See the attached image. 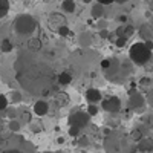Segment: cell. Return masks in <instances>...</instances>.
I'll return each instance as SVG.
<instances>
[{
    "label": "cell",
    "mask_w": 153,
    "mask_h": 153,
    "mask_svg": "<svg viewBox=\"0 0 153 153\" xmlns=\"http://www.w3.org/2000/svg\"><path fill=\"white\" fill-rule=\"evenodd\" d=\"M129 57H130V60L135 63V65L143 66V65H146L147 61H150L152 51L146 46V43L138 42V43H133L132 45V48L129 51Z\"/></svg>",
    "instance_id": "6da1fadb"
},
{
    "label": "cell",
    "mask_w": 153,
    "mask_h": 153,
    "mask_svg": "<svg viewBox=\"0 0 153 153\" xmlns=\"http://www.w3.org/2000/svg\"><path fill=\"white\" fill-rule=\"evenodd\" d=\"M89 120H91V115L87 112H81V110H76L74 112L71 117H69V124L72 127H78V129H83L89 124Z\"/></svg>",
    "instance_id": "7a4b0ae2"
},
{
    "label": "cell",
    "mask_w": 153,
    "mask_h": 153,
    "mask_svg": "<svg viewBox=\"0 0 153 153\" xmlns=\"http://www.w3.org/2000/svg\"><path fill=\"white\" fill-rule=\"evenodd\" d=\"M16 25H23V28L19 31L20 34H29V32H32L34 28H35L34 19H32L31 16H20V17H17Z\"/></svg>",
    "instance_id": "3957f363"
},
{
    "label": "cell",
    "mask_w": 153,
    "mask_h": 153,
    "mask_svg": "<svg viewBox=\"0 0 153 153\" xmlns=\"http://www.w3.org/2000/svg\"><path fill=\"white\" fill-rule=\"evenodd\" d=\"M103 109H104L106 112H110V113L120 112V109H121V101H120V98L110 97L109 100H106L104 103H103Z\"/></svg>",
    "instance_id": "277c9868"
},
{
    "label": "cell",
    "mask_w": 153,
    "mask_h": 153,
    "mask_svg": "<svg viewBox=\"0 0 153 153\" xmlns=\"http://www.w3.org/2000/svg\"><path fill=\"white\" fill-rule=\"evenodd\" d=\"M86 100L92 104L98 103V101L101 100V92L98 91V89H87L86 91Z\"/></svg>",
    "instance_id": "5b68a950"
},
{
    "label": "cell",
    "mask_w": 153,
    "mask_h": 153,
    "mask_svg": "<svg viewBox=\"0 0 153 153\" xmlns=\"http://www.w3.org/2000/svg\"><path fill=\"white\" fill-rule=\"evenodd\" d=\"M49 110V106L45 103V101H37V103L34 104V112L38 115V117H45V115L48 113Z\"/></svg>",
    "instance_id": "8992f818"
},
{
    "label": "cell",
    "mask_w": 153,
    "mask_h": 153,
    "mask_svg": "<svg viewBox=\"0 0 153 153\" xmlns=\"http://www.w3.org/2000/svg\"><path fill=\"white\" fill-rule=\"evenodd\" d=\"M138 149L141 150V152H152L153 150V139H150V138L141 139V141H139Z\"/></svg>",
    "instance_id": "52a82bcc"
},
{
    "label": "cell",
    "mask_w": 153,
    "mask_h": 153,
    "mask_svg": "<svg viewBox=\"0 0 153 153\" xmlns=\"http://www.w3.org/2000/svg\"><path fill=\"white\" fill-rule=\"evenodd\" d=\"M71 81H72V75L69 72H61L58 75V83L61 86H68V84H71Z\"/></svg>",
    "instance_id": "ba28073f"
},
{
    "label": "cell",
    "mask_w": 153,
    "mask_h": 153,
    "mask_svg": "<svg viewBox=\"0 0 153 153\" xmlns=\"http://www.w3.org/2000/svg\"><path fill=\"white\" fill-rule=\"evenodd\" d=\"M61 8H63V11L65 12H74L75 11V2L74 0H63L61 2Z\"/></svg>",
    "instance_id": "9c48e42d"
},
{
    "label": "cell",
    "mask_w": 153,
    "mask_h": 153,
    "mask_svg": "<svg viewBox=\"0 0 153 153\" xmlns=\"http://www.w3.org/2000/svg\"><path fill=\"white\" fill-rule=\"evenodd\" d=\"M103 6H104V5H101V3H97V5L92 6V17H94V19H98V17L103 16V12H104Z\"/></svg>",
    "instance_id": "30bf717a"
},
{
    "label": "cell",
    "mask_w": 153,
    "mask_h": 153,
    "mask_svg": "<svg viewBox=\"0 0 153 153\" xmlns=\"http://www.w3.org/2000/svg\"><path fill=\"white\" fill-rule=\"evenodd\" d=\"M9 11V0H0V19H3Z\"/></svg>",
    "instance_id": "8fae6325"
},
{
    "label": "cell",
    "mask_w": 153,
    "mask_h": 153,
    "mask_svg": "<svg viewBox=\"0 0 153 153\" xmlns=\"http://www.w3.org/2000/svg\"><path fill=\"white\" fill-rule=\"evenodd\" d=\"M141 37L144 38V40H152V26H149V25H144V26L141 28Z\"/></svg>",
    "instance_id": "7c38bea8"
},
{
    "label": "cell",
    "mask_w": 153,
    "mask_h": 153,
    "mask_svg": "<svg viewBox=\"0 0 153 153\" xmlns=\"http://www.w3.org/2000/svg\"><path fill=\"white\" fill-rule=\"evenodd\" d=\"M40 48H42V42H40V40L34 38V40L29 42V49H31V51H38Z\"/></svg>",
    "instance_id": "4fadbf2b"
},
{
    "label": "cell",
    "mask_w": 153,
    "mask_h": 153,
    "mask_svg": "<svg viewBox=\"0 0 153 153\" xmlns=\"http://www.w3.org/2000/svg\"><path fill=\"white\" fill-rule=\"evenodd\" d=\"M57 32H58V34H60L61 37H69V35L72 34V32L69 31V28L66 26V25H65V26H61V28H60V29H58Z\"/></svg>",
    "instance_id": "5bb4252c"
},
{
    "label": "cell",
    "mask_w": 153,
    "mask_h": 153,
    "mask_svg": "<svg viewBox=\"0 0 153 153\" xmlns=\"http://www.w3.org/2000/svg\"><path fill=\"white\" fill-rule=\"evenodd\" d=\"M2 51L3 52H9V51H12V45L9 40H3L2 42Z\"/></svg>",
    "instance_id": "9a60e30c"
},
{
    "label": "cell",
    "mask_w": 153,
    "mask_h": 153,
    "mask_svg": "<svg viewBox=\"0 0 153 153\" xmlns=\"http://www.w3.org/2000/svg\"><path fill=\"white\" fill-rule=\"evenodd\" d=\"M8 107V98L5 95H0V110H5Z\"/></svg>",
    "instance_id": "2e32d148"
},
{
    "label": "cell",
    "mask_w": 153,
    "mask_h": 153,
    "mask_svg": "<svg viewBox=\"0 0 153 153\" xmlns=\"http://www.w3.org/2000/svg\"><path fill=\"white\" fill-rule=\"evenodd\" d=\"M110 66H112V60L110 58H106V60L101 61V68L103 69H110Z\"/></svg>",
    "instance_id": "e0dca14e"
},
{
    "label": "cell",
    "mask_w": 153,
    "mask_h": 153,
    "mask_svg": "<svg viewBox=\"0 0 153 153\" xmlns=\"http://www.w3.org/2000/svg\"><path fill=\"white\" fill-rule=\"evenodd\" d=\"M87 113L91 115V117H92V115H97V113H98V109H97V106L91 104V106L87 107Z\"/></svg>",
    "instance_id": "ac0fdd59"
},
{
    "label": "cell",
    "mask_w": 153,
    "mask_h": 153,
    "mask_svg": "<svg viewBox=\"0 0 153 153\" xmlns=\"http://www.w3.org/2000/svg\"><path fill=\"white\" fill-rule=\"evenodd\" d=\"M69 135H71V136H78V135H80V129H78V127H72V126H71Z\"/></svg>",
    "instance_id": "d6986e66"
},
{
    "label": "cell",
    "mask_w": 153,
    "mask_h": 153,
    "mask_svg": "<svg viewBox=\"0 0 153 153\" xmlns=\"http://www.w3.org/2000/svg\"><path fill=\"white\" fill-rule=\"evenodd\" d=\"M132 34H133V28H132V26H126L124 37H126V38H129V37H132Z\"/></svg>",
    "instance_id": "ffe728a7"
},
{
    "label": "cell",
    "mask_w": 153,
    "mask_h": 153,
    "mask_svg": "<svg viewBox=\"0 0 153 153\" xmlns=\"http://www.w3.org/2000/svg\"><path fill=\"white\" fill-rule=\"evenodd\" d=\"M126 42H127V38H126V37H118V40H117V46H118V48H123V46L126 45Z\"/></svg>",
    "instance_id": "44dd1931"
},
{
    "label": "cell",
    "mask_w": 153,
    "mask_h": 153,
    "mask_svg": "<svg viewBox=\"0 0 153 153\" xmlns=\"http://www.w3.org/2000/svg\"><path fill=\"white\" fill-rule=\"evenodd\" d=\"M124 31H126V28H124V26H120V28L117 29V35H118V37H124Z\"/></svg>",
    "instance_id": "7402d4cb"
},
{
    "label": "cell",
    "mask_w": 153,
    "mask_h": 153,
    "mask_svg": "<svg viewBox=\"0 0 153 153\" xmlns=\"http://www.w3.org/2000/svg\"><path fill=\"white\" fill-rule=\"evenodd\" d=\"M113 2H117V0H98V3L101 5H112Z\"/></svg>",
    "instance_id": "603a6c76"
},
{
    "label": "cell",
    "mask_w": 153,
    "mask_h": 153,
    "mask_svg": "<svg viewBox=\"0 0 153 153\" xmlns=\"http://www.w3.org/2000/svg\"><path fill=\"white\" fill-rule=\"evenodd\" d=\"M9 127H11L12 130H19V124H17L16 121H14V123H11V124H9Z\"/></svg>",
    "instance_id": "cb8c5ba5"
},
{
    "label": "cell",
    "mask_w": 153,
    "mask_h": 153,
    "mask_svg": "<svg viewBox=\"0 0 153 153\" xmlns=\"http://www.w3.org/2000/svg\"><path fill=\"white\" fill-rule=\"evenodd\" d=\"M144 43H146V46H147L150 51H153V42H152V40H147V42H144Z\"/></svg>",
    "instance_id": "d4e9b609"
},
{
    "label": "cell",
    "mask_w": 153,
    "mask_h": 153,
    "mask_svg": "<svg viewBox=\"0 0 153 153\" xmlns=\"http://www.w3.org/2000/svg\"><path fill=\"white\" fill-rule=\"evenodd\" d=\"M139 136H141V135H139L138 130H135V132L132 133V138H133V139H139Z\"/></svg>",
    "instance_id": "484cf974"
},
{
    "label": "cell",
    "mask_w": 153,
    "mask_h": 153,
    "mask_svg": "<svg viewBox=\"0 0 153 153\" xmlns=\"http://www.w3.org/2000/svg\"><path fill=\"white\" fill-rule=\"evenodd\" d=\"M118 22H121V23L124 25V23L127 22V17H126V16H120V17H118Z\"/></svg>",
    "instance_id": "4316f807"
},
{
    "label": "cell",
    "mask_w": 153,
    "mask_h": 153,
    "mask_svg": "<svg viewBox=\"0 0 153 153\" xmlns=\"http://www.w3.org/2000/svg\"><path fill=\"white\" fill-rule=\"evenodd\" d=\"M3 153H22L20 150H16V149H12V150H6V152H3Z\"/></svg>",
    "instance_id": "83f0119b"
},
{
    "label": "cell",
    "mask_w": 153,
    "mask_h": 153,
    "mask_svg": "<svg viewBox=\"0 0 153 153\" xmlns=\"http://www.w3.org/2000/svg\"><path fill=\"white\" fill-rule=\"evenodd\" d=\"M127 2H129V0H117V3H121V5L123 3H127Z\"/></svg>",
    "instance_id": "f1b7e54d"
},
{
    "label": "cell",
    "mask_w": 153,
    "mask_h": 153,
    "mask_svg": "<svg viewBox=\"0 0 153 153\" xmlns=\"http://www.w3.org/2000/svg\"><path fill=\"white\" fill-rule=\"evenodd\" d=\"M2 127H3V123H2V120H0V132H2Z\"/></svg>",
    "instance_id": "f546056e"
},
{
    "label": "cell",
    "mask_w": 153,
    "mask_h": 153,
    "mask_svg": "<svg viewBox=\"0 0 153 153\" xmlns=\"http://www.w3.org/2000/svg\"><path fill=\"white\" fill-rule=\"evenodd\" d=\"M83 2H86V3H87V2H91V0H83Z\"/></svg>",
    "instance_id": "4dcf8cb0"
}]
</instances>
